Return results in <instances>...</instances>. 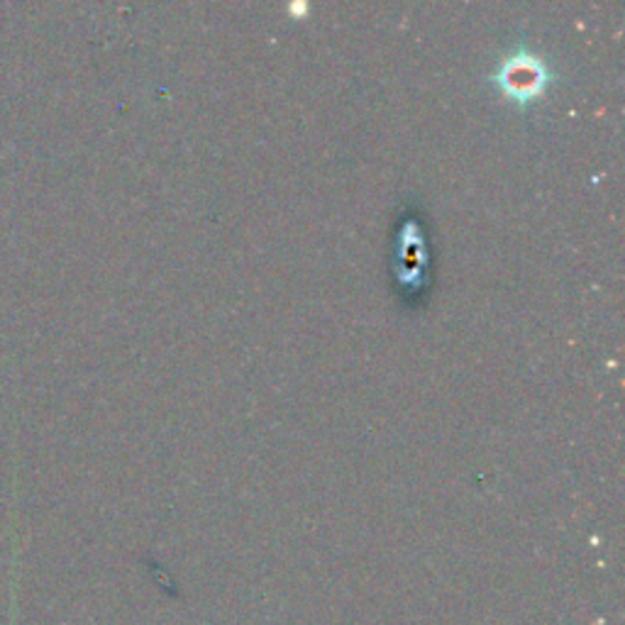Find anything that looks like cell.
Returning <instances> with one entry per match:
<instances>
[{
  "label": "cell",
  "instance_id": "6da1fadb",
  "mask_svg": "<svg viewBox=\"0 0 625 625\" xmlns=\"http://www.w3.org/2000/svg\"><path fill=\"white\" fill-rule=\"evenodd\" d=\"M557 82L554 66L542 54L530 50L526 42L516 44L496 69L488 74V84L510 100V104L528 110L542 100L548 88Z\"/></svg>",
  "mask_w": 625,
  "mask_h": 625
}]
</instances>
